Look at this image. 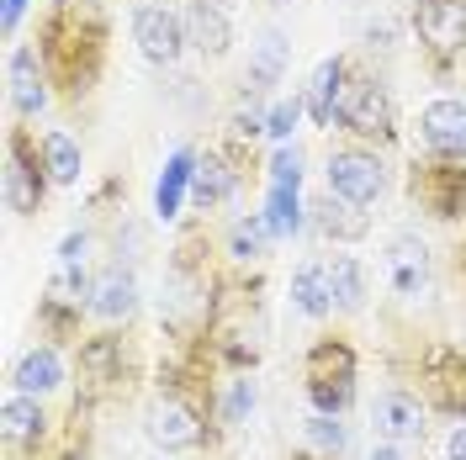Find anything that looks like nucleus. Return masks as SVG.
Returning <instances> with one entry per match:
<instances>
[{"label":"nucleus","instance_id":"22","mask_svg":"<svg viewBox=\"0 0 466 460\" xmlns=\"http://www.w3.org/2000/svg\"><path fill=\"white\" fill-rule=\"evenodd\" d=\"M291 307L302 317H329L334 313V291H329V259H308L291 275Z\"/></svg>","mask_w":466,"mask_h":460},{"label":"nucleus","instance_id":"20","mask_svg":"<svg viewBox=\"0 0 466 460\" xmlns=\"http://www.w3.org/2000/svg\"><path fill=\"white\" fill-rule=\"evenodd\" d=\"M191 180H197V154L191 148H175L170 159H165V170H159V185H154V212L165 223L180 217V202L191 196Z\"/></svg>","mask_w":466,"mask_h":460},{"label":"nucleus","instance_id":"17","mask_svg":"<svg viewBox=\"0 0 466 460\" xmlns=\"http://www.w3.org/2000/svg\"><path fill=\"white\" fill-rule=\"evenodd\" d=\"M308 223H313L323 238H334V244H360V238L371 233V217H366V206L339 202L334 191H329V196H319V202L308 206Z\"/></svg>","mask_w":466,"mask_h":460},{"label":"nucleus","instance_id":"18","mask_svg":"<svg viewBox=\"0 0 466 460\" xmlns=\"http://www.w3.org/2000/svg\"><path fill=\"white\" fill-rule=\"evenodd\" d=\"M377 429L392 439V445H419L424 439V403L413 392H381L377 397Z\"/></svg>","mask_w":466,"mask_h":460},{"label":"nucleus","instance_id":"36","mask_svg":"<svg viewBox=\"0 0 466 460\" xmlns=\"http://www.w3.org/2000/svg\"><path fill=\"white\" fill-rule=\"evenodd\" d=\"M86 249H90L86 233H64V244H58V265H86Z\"/></svg>","mask_w":466,"mask_h":460},{"label":"nucleus","instance_id":"29","mask_svg":"<svg viewBox=\"0 0 466 460\" xmlns=\"http://www.w3.org/2000/svg\"><path fill=\"white\" fill-rule=\"evenodd\" d=\"M37 328H43L54 345L58 339H75V334H80V302H64V296L48 291V296L37 302Z\"/></svg>","mask_w":466,"mask_h":460},{"label":"nucleus","instance_id":"40","mask_svg":"<svg viewBox=\"0 0 466 460\" xmlns=\"http://www.w3.org/2000/svg\"><path fill=\"white\" fill-rule=\"evenodd\" d=\"M207 5H223V11H228V5H233V0H207Z\"/></svg>","mask_w":466,"mask_h":460},{"label":"nucleus","instance_id":"24","mask_svg":"<svg viewBox=\"0 0 466 460\" xmlns=\"http://www.w3.org/2000/svg\"><path fill=\"white\" fill-rule=\"evenodd\" d=\"M233 185H238V170H233L223 154H197V180H191V202L212 212V206H223L233 196Z\"/></svg>","mask_w":466,"mask_h":460},{"label":"nucleus","instance_id":"41","mask_svg":"<svg viewBox=\"0 0 466 460\" xmlns=\"http://www.w3.org/2000/svg\"><path fill=\"white\" fill-rule=\"evenodd\" d=\"M461 275H466V249H461Z\"/></svg>","mask_w":466,"mask_h":460},{"label":"nucleus","instance_id":"11","mask_svg":"<svg viewBox=\"0 0 466 460\" xmlns=\"http://www.w3.org/2000/svg\"><path fill=\"white\" fill-rule=\"evenodd\" d=\"M133 43H138V54H144L148 64H159V69H170L175 58L191 48L180 11L159 5V0H144V5L133 11Z\"/></svg>","mask_w":466,"mask_h":460},{"label":"nucleus","instance_id":"3","mask_svg":"<svg viewBox=\"0 0 466 460\" xmlns=\"http://www.w3.org/2000/svg\"><path fill=\"white\" fill-rule=\"evenodd\" d=\"M339 127L360 144L392 148L398 144V106H392V90L381 85L377 75H350L345 106H339Z\"/></svg>","mask_w":466,"mask_h":460},{"label":"nucleus","instance_id":"19","mask_svg":"<svg viewBox=\"0 0 466 460\" xmlns=\"http://www.w3.org/2000/svg\"><path fill=\"white\" fill-rule=\"evenodd\" d=\"M0 434H5V445H11V450H37V445L48 439L43 403H37V397H27V392L5 397V407H0Z\"/></svg>","mask_w":466,"mask_h":460},{"label":"nucleus","instance_id":"6","mask_svg":"<svg viewBox=\"0 0 466 460\" xmlns=\"http://www.w3.org/2000/svg\"><path fill=\"white\" fill-rule=\"evenodd\" d=\"M0 185H5V206L16 217L43 212V196H48L54 175H48V159H43V148L32 144L27 127H11L5 133V180Z\"/></svg>","mask_w":466,"mask_h":460},{"label":"nucleus","instance_id":"37","mask_svg":"<svg viewBox=\"0 0 466 460\" xmlns=\"http://www.w3.org/2000/svg\"><path fill=\"white\" fill-rule=\"evenodd\" d=\"M22 16H27V0H0V32L5 37L22 27Z\"/></svg>","mask_w":466,"mask_h":460},{"label":"nucleus","instance_id":"39","mask_svg":"<svg viewBox=\"0 0 466 460\" xmlns=\"http://www.w3.org/2000/svg\"><path fill=\"white\" fill-rule=\"evenodd\" d=\"M371 460H403V450H398V445H377V450H371Z\"/></svg>","mask_w":466,"mask_h":460},{"label":"nucleus","instance_id":"2","mask_svg":"<svg viewBox=\"0 0 466 460\" xmlns=\"http://www.w3.org/2000/svg\"><path fill=\"white\" fill-rule=\"evenodd\" d=\"M355 371H360L355 345H350L345 334H323L319 345L302 355V381H308L313 413H334L339 418L355 403Z\"/></svg>","mask_w":466,"mask_h":460},{"label":"nucleus","instance_id":"15","mask_svg":"<svg viewBox=\"0 0 466 460\" xmlns=\"http://www.w3.org/2000/svg\"><path fill=\"white\" fill-rule=\"evenodd\" d=\"M387 281L398 286V296H424L430 291V249H424V238L398 233L387 244Z\"/></svg>","mask_w":466,"mask_h":460},{"label":"nucleus","instance_id":"10","mask_svg":"<svg viewBox=\"0 0 466 460\" xmlns=\"http://www.w3.org/2000/svg\"><path fill=\"white\" fill-rule=\"evenodd\" d=\"M419 381L430 392V403L451 418H466V349L456 345H430L419 355Z\"/></svg>","mask_w":466,"mask_h":460},{"label":"nucleus","instance_id":"5","mask_svg":"<svg viewBox=\"0 0 466 460\" xmlns=\"http://www.w3.org/2000/svg\"><path fill=\"white\" fill-rule=\"evenodd\" d=\"M127 381H133V360H127L122 334H96V339H80V355H75V386H80V407L116 397Z\"/></svg>","mask_w":466,"mask_h":460},{"label":"nucleus","instance_id":"42","mask_svg":"<svg viewBox=\"0 0 466 460\" xmlns=\"http://www.w3.org/2000/svg\"><path fill=\"white\" fill-rule=\"evenodd\" d=\"M270 5H291V0H270Z\"/></svg>","mask_w":466,"mask_h":460},{"label":"nucleus","instance_id":"8","mask_svg":"<svg viewBox=\"0 0 466 460\" xmlns=\"http://www.w3.org/2000/svg\"><path fill=\"white\" fill-rule=\"evenodd\" d=\"M323 175H329V191L350 206H377L387 191V165L377 148H334Z\"/></svg>","mask_w":466,"mask_h":460},{"label":"nucleus","instance_id":"12","mask_svg":"<svg viewBox=\"0 0 466 460\" xmlns=\"http://www.w3.org/2000/svg\"><path fill=\"white\" fill-rule=\"evenodd\" d=\"M5 85H11V112L16 116H43L48 112V69H43V54L37 48H11V64H5Z\"/></svg>","mask_w":466,"mask_h":460},{"label":"nucleus","instance_id":"30","mask_svg":"<svg viewBox=\"0 0 466 460\" xmlns=\"http://www.w3.org/2000/svg\"><path fill=\"white\" fill-rule=\"evenodd\" d=\"M270 238H276V233H270V223H265V212H249V217H238V223L228 228V255L233 259H260Z\"/></svg>","mask_w":466,"mask_h":460},{"label":"nucleus","instance_id":"21","mask_svg":"<svg viewBox=\"0 0 466 460\" xmlns=\"http://www.w3.org/2000/svg\"><path fill=\"white\" fill-rule=\"evenodd\" d=\"M90 313L106 317V323H122V317L138 313V281H133V270L112 265V270L96 281V291H90Z\"/></svg>","mask_w":466,"mask_h":460},{"label":"nucleus","instance_id":"26","mask_svg":"<svg viewBox=\"0 0 466 460\" xmlns=\"http://www.w3.org/2000/svg\"><path fill=\"white\" fill-rule=\"evenodd\" d=\"M265 223L276 238H297L308 223V206H302V185H265Z\"/></svg>","mask_w":466,"mask_h":460},{"label":"nucleus","instance_id":"25","mask_svg":"<svg viewBox=\"0 0 466 460\" xmlns=\"http://www.w3.org/2000/svg\"><path fill=\"white\" fill-rule=\"evenodd\" d=\"M287 69V37L281 32H265L255 43V58H249V75H244V95H265V90L281 80Z\"/></svg>","mask_w":466,"mask_h":460},{"label":"nucleus","instance_id":"31","mask_svg":"<svg viewBox=\"0 0 466 460\" xmlns=\"http://www.w3.org/2000/svg\"><path fill=\"white\" fill-rule=\"evenodd\" d=\"M308 445H313V455L339 460V450H345V424L334 413H313L308 418Z\"/></svg>","mask_w":466,"mask_h":460},{"label":"nucleus","instance_id":"32","mask_svg":"<svg viewBox=\"0 0 466 460\" xmlns=\"http://www.w3.org/2000/svg\"><path fill=\"white\" fill-rule=\"evenodd\" d=\"M302 112H308V101H302V95H291V101H276V106H270V116H265V138L287 144L291 127L302 122Z\"/></svg>","mask_w":466,"mask_h":460},{"label":"nucleus","instance_id":"1","mask_svg":"<svg viewBox=\"0 0 466 460\" xmlns=\"http://www.w3.org/2000/svg\"><path fill=\"white\" fill-rule=\"evenodd\" d=\"M37 54L43 69L69 101L96 90L101 64H106V16L96 0H58L37 27Z\"/></svg>","mask_w":466,"mask_h":460},{"label":"nucleus","instance_id":"23","mask_svg":"<svg viewBox=\"0 0 466 460\" xmlns=\"http://www.w3.org/2000/svg\"><path fill=\"white\" fill-rule=\"evenodd\" d=\"M58 381H64V360H58L54 345L27 349V355L16 360V371H11V386H16V392H27V397H48Z\"/></svg>","mask_w":466,"mask_h":460},{"label":"nucleus","instance_id":"35","mask_svg":"<svg viewBox=\"0 0 466 460\" xmlns=\"http://www.w3.org/2000/svg\"><path fill=\"white\" fill-rule=\"evenodd\" d=\"M265 116L270 112H255V106H249V112H233V138H244V144H249V138H265Z\"/></svg>","mask_w":466,"mask_h":460},{"label":"nucleus","instance_id":"4","mask_svg":"<svg viewBox=\"0 0 466 460\" xmlns=\"http://www.w3.org/2000/svg\"><path fill=\"white\" fill-rule=\"evenodd\" d=\"M408 196H413L419 212H430L440 223L466 217V159H445V154L413 159V170H408Z\"/></svg>","mask_w":466,"mask_h":460},{"label":"nucleus","instance_id":"7","mask_svg":"<svg viewBox=\"0 0 466 460\" xmlns=\"http://www.w3.org/2000/svg\"><path fill=\"white\" fill-rule=\"evenodd\" d=\"M413 37L435 75H451V64L466 58V0H419L413 5Z\"/></svg>","mask_w":466,"mask_h":460},{"label":"nucleus","instance_id":"33","mask_svg":"<svg viewBox=\"0 0 466 460\" xmlns=\"http://www.w3.org/2000/svg\"><path fill=\"white\" fill-rule=\"evenodd\" d=\"M249 413H255V381H249V375H238V381H228V397H223V424L238 429Z\"/></svg>","mask_w":466,"mask_h":460},{"label":"nucleus","instance_id":"16","mask_svg":"<svg viewBox=\"0 0 466 460\" xmlns=\"http://www.w3.org/2000/svg\"><path fill=\"white\" fill-rule=\"evenodd\" d=\"M180 22H186V43H191L202 58H223L233 48V22H228V11H223V5L191 0V5L180 11Z\"/></svg>","mask_w":466,"mask_h":460},{"label":"nucleus","instance_id":"38","mask_svg":"<svg viewBox=\"0 0 466 460\" xmlns=\"http://www.w3.org/2000/svg\"><path fill=\"white\" fill-rule=\"evenodd\" d=\"M445 455H451V460H466V424L451 434V439H445Z\"/></svg>","mask_w":466,"mask_h":460},{"label":"nucleus","instance_id":"28","mask_svg":"<svg viewBox=\"0 0 466 460\" xmlns=\"http://www.w3.org/2000/svg\"><path fill=\"white\" fill-rule=\"evenodd\" d=\"M43 159H48V175H54V185H80V144L69 138V133H48L43 138Z\"/></svg>","mask_w":466,"mask_h":460},{"label":"nucleus","instance_id":"14","mask_svg":"<svg viewBox=\"0 0 466 460\" xmlns=\"http://www.w3.org/2000/svg\"><path fill=\"white\" fill-rule=\"evenodd\" d=\"M345 90H350V64L339 54L319 58V69H313V75H308V85H302L308 116H313L319 127H334V122H339V106H345Z\"/></svg>","mask_w":466,"mask_h":460},{"label":"nucleus","instance_id":"13","mask_svg":"<svg viewBox=\"0 0 466 460\" xmlns=\"http://www.w3.org/2000/svg\"><path fill=\"white\" fill-rule=\"evenodd\" d=\"M419 133L430 154L445 159H466V95H440L419 112Z\"/></svg>","mask_w":466,"mask_h":460},{"label":"nucleus","instance_id":"9","mask_svg":"<svg viewBox=\"0 0 466 460\" xmlns=\"http://www.w3.org/2000/svg\"><path fill=\"white\" fill-rule=\"evenodd\" d=\"M148 439L159 450H202L207 445V407L197 397H175L165 392L159 403L148 407Z\"/></svg>","mask_w":466,"mask_h":460},{"label":"nucleus","instance_id":"27","mask_svg":"<svg viewBox=\"0 0 466 460\" xmlns=\"http://www.w3.org/2000/svg\"><path fill=\"white\" fill-rule=\"evenodd\" d=\"M329 291L339 313H360L366 307V265L355 255H334L329 259Z\"/></svg>","mask_w":466,"mask_h":460},{"label":"nucleus","instance_id":"34","mask_svg":"<svg viewBox=\"0 0 466 460\" xmlns=\"http://www.w3.org/2000/svg\"><path fill=\"white\" fill-rule=\"evenodd\" d=\"M265 170H270V185H302V154H297L291 144H281L276 154H270Z\"/></svg>","mask_w":466,"mask_h":460}]
</instances>
